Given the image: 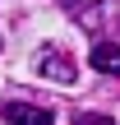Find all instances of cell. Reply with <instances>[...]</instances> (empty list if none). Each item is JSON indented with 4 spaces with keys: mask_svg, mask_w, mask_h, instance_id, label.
<instances>
[{
    "mask_svg": "<svg viewBox=\"0 0 120 125\" xmlns=\"http://www.w3.org/2000/svg\"><path fill=\"white\" fill-rule=\"evenodd\" d=\"M74 23L97 37V42H111V32H120V0H92V5H79Z\"/></svg>",
    "mask_w": 120,
    "mask_h": 125,
    "instance_id": "obj_1",
    "label": "cell"
},
{
    "mask_svg": "<svg viewBox=\"0 0 120 125\" xmlns=\"http://www.w3.org/2000/svg\"><path fill=\"white\" fill-rule=\"evenodd\" d=\"M37 74L42 79H51V83H74L79 79V65L69 60V51L65 46H42V56H37Z\"/></svg>",
    "mask_w": 120,
    "mask_h": 125,
    "instance_id": "obj_2",
    "label": "cell"
},
{
    "mask_svg": "<svg viewBox=\"0 0 120 125\" xmlns=\"http://www.w3.org/2000/svg\"><path fill=\"white\" fill-rule=\"evenodd\" d=\"M0 116L9 125H55V111L37 102H0Z\"/></svg>",
    "mask_w": 120,
    "mask_h": 125,
    "instance_id": "obj_3",
    "label": "cell"
},
{
    "mask_svg": "<svg viewBox=\"0 0 120 125\" xmlns=\"http://www.w3.org/2000/svg\"><path fill=\"white\" fill-rule=\"evenodd\" d=\"M88 65H92L97 74H111V79H120V42H92Z\"/></svg>",
    "mask_w": 120,
    "mask_h": 125,
    "instance_id": "obj_4",
    "label": "cell"
},
{
    "mask_svg": "<svg viewBox=\"0 0 120 125\" xmlns=\"http://www.w3.org/2000/svg\"><path fill=\"white\" fill-rule=\"evenodd\" d=\"M74 125H116V121H111L106 111H79V116H74Z\"/></svg>",
    "mask_w": 120,
    "mask_h": 125,
    "instance_id": "obj_5",
    "label": "cell"
},
{
    "mask_svg": "<svg viewBox=\"0 0 120 125\" xmlns=\"http://www.w3.org/2000/svg\"><path fill=\"white\" fill-rule=\"evenodd\" d=\"M60 5H74V0H60Z\"/></svg>",
    "mask_w": 120,
    "mask_h": 125,
    "instance_id": "obj_6",
    "label": "cell"
}]
</instances>
